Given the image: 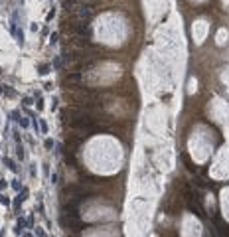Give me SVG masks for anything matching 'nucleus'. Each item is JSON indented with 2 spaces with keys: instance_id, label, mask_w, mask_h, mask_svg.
<instances>
[{
  "instance_id": "obj_15",
  "label": "nucleus",
  "mask_w": 229,
  "mask_h": 237,
  "mask_svg": "<svg viewBox=\"0 0 229 237\" xmlns=\"http://www.w3.org/2000/svg\"><path fill=\"white\" fill-rule=\"evenodd\" d=\"M57 36H59V34H57V32H55V34H51V44H57Z\"/></svg>"
},
{
  "instance_id": "obj_16",
  "label": "nucleus",
  "mask_w": 229,
  "mask_h": 237,
  "mask_svg": "<svg viewBox=\"0 0 229 237\" xmlns=\"http://www.w3.org/2000/svg\"><path fill=\"white\" fill-rule=\"evenodd\" d=\"M6 186H8V182H6V180H0V192H2Z\"/></svg>"
},
{
  "instance_id": "obj_13",
  "label": "nucleus",
  "mask_w": 229,
  "mask_h": 237,
  "mask_svg": "<svg viewBox=\"0 0 229 237\" xmlns=\"http://www.w3.org/2000/svg\"><path fill=\"white\" fill-rule=\"evenodd\" d=\"M12 188H14L16 192H20V190H22V184H20V180H14V182H12Z\"/></svg>"
},
{
  "instance_id": "obj_21",
  "label": "nucleus",
  "mask_w": 229,
  "mask_h": 237,
  "mask_svg": "<svg viewBox=\"0 0 229 237\" xmlns=\"http://www.w3.org/2000/svg\"><path fill=\"white\" fill-rule=\"evenodd\" d=\"M0 237H4V235H0Z\"/></svg>"
},
{
  "instance_id": "obj_2",
  "label": "nucleus",
  "mask_w": 229,
  "mask_h": 237,
  "mask_svg": "<svg viewBox=\"0 0 229 237\" xmlns=\"http://www.w3.org/2000/svg\"><path fill=\"white\" fill-rule=\"evenodd\" d=\"M28 188H22V190L18 192V196L14 198V212H20V206H22V203L26 202V198H28Z\"/></svg>"
},
{
  "instance_id": "obj_11",
  "label": "nucleus",
  "mask_w": 229,
  "mask_h": 237,
  "mask_svg": "<svg viewBox=\"0 0 229 237\" xmlns=\"http://www.w3.org/2000/svg\"><path fill=\"white\" fill-rule=\"evenodd\" d=\"M20 127H22V128H28V125H30V123H28V118H26V117H20Z\"/></svg>"
},
{
  "instance_id": "obj_8",
  "label": "nucleus",
  "mask_w": 229,
  "mask_h": 237,
  "mask_svg": "<svg viewBox=\"0 0 229 237\" xmlns=\"http://www.w3.org/2000/svg\"><path fill=\"white\" fill-rule=\"evenodd\" d=\"M16 156H18L20 160H24V148H22V144L18 142V148H16Z\"/></svg>"
},
{
  "instance_id": "obj_14",
  "label": "nucleus",
  "mask_w": 229,
  "mask_h": 237,
  "mask_svg": "<svg viewBox=\"0 0 229 237\" xmlns=\"http://www.w3.org/2000/svg\"><path fill=\"white\" fill-rule=\"evenodd\" d=\"M36 235H38V237H46V233H44V229H40V227H36Z\"/></svg>"
},
{
  "instance_id": "obj_7",
  "label": "nucleus",
  "mask_w": 229,
  "mask_h": 237,
  "mask_svg": "<svg viewBox=\"0 0 229 237\" xmlns=\"http://www.w3.org/2000/svg\"><path fill=\"white\" fill-rule=\"evenodd\" d=\"M0 203H2V206H10V203H12V202H10V198L8 196H4V194H0Z\"/></svg>"
},
{
  "instance_id": "obj_5",
  "label": "nucleus",
  "mask_w": 229,
  "mask_h": 237,
  "mask_svg": "<svg viewBox=\"0 0 229 237\" xmlns=\"http://www.w3.org/2000/svg\"><path fill=\"white\" fill-rule=\"evenodd\" d=\"M4 164H6V168H10L12 172H18V166H16V162L12 158H8V156H4Z\"/></svg>"
},
{
  "instance_id": "obj_19",
  "label": "nucleus",
  "mask_w": 229,
  "mask_h": 237,
  "mask_svg": "<svg viewBox=\"0 0 229 237\" xmlns=\"http://www.w3.org/2000/svg\"><path fill=\"white\" fill-rule=\"evenodd\" d=\"M69 237H77V235H69Z\"/></svg>"
},
{
  "instance_id": "obj_18",
  "label": "nucleus",
  "mask_w": 229,
  "mask_h": 237,
  "mask_svg": "<svg viewBox=\"0 0 229 237\" xmlns=\"http://www.w3.org/2000/svg\"><path fill=\"white\" fill-rule=\"evenodd\" d=\"M4 93V85H0V95H2Z\"/></svg>"
},
{
  "instance_id": "obj_1",
  "label": "nucleus",
  "mask_w": 229,
  "mask_h": 237,
  "mask_svg": "<svg viewBox=\"0 0 229 237\" xmlns=\"http://www.w3.org/2000/svg\"><path fill=\"white\" fill-rule=\"evenodd\" d=\"M59 225H61L63 229L75 231V233H79V231L83 229V221H81V217H79V213H67V212H63L59 215Z\"/></svg>"
},
{
  "instance_id": "obj_3",
  "label": "nucleus",
  "mask_w": 229,
  "mask_h": 237,
  "mask_svg": "<svg viewBox=\"0 0 229 237\" xmlns=\"http://www.w3.org/2000/svg\"><path fill=\"white\" fill-rule=\"evenodd\" d=\"M50 71H51V65H50V63H40V65H38V73H40V75H47Z\"/></svg>"
},
{
  "instance_id": "obj_10",
  "label": "nucleus",
  "mask_w": 229,
  "mask_h": 237,
  "mask_svg": "<svg viewBox=\"0 0 229 237\" xmlns=\"http://www.w3.org/2000/svg\"><path fill=\"white\" fill-rule=\"evenodd\" d=\"M44 146H46V150H51V148H54V141H51V138H46Z\"/></svg>"
},
{
  "instance_id": "obj_6",
  "label": "nucleus",
  "mask_w": 229,
  "mask_h": 237,
  "mask_svg": "<svg viewBox=\"0 0 229 237\" xmlns=\"http://www.w3.org/2000/svg\"><path fill=\"white\" fill-rule=\"evenodd\" d=\"M24 229H26V221H24V219H18V223H16V227H14L16 235H22Z\"/></svg>"
},
{
  "instance_id": "obj_17",
  "label": "nucleus",
  "mask_w": 229,
  "mask_h": 237,
  "mask_svg": "<svg viewBox=\"0 0 229 237\" xmlns=\"http://www.w3.org/2000/svg\"><path fill=\"white\" fill-rule=\"evenodd\" d=\"M20 237H34V235H32V233H22Z\"/></svg>"
},
{
  "instance_id": "obj_20",
  "label": "nucleus",
  "mask_w": 229,
  "mask_h": 237,
  "mask_svg": "<svg viewBox=\"0 0 229 237\" xmlns=\"http://www.w3.org/2000/svg\"><path fill=\"white\" fill-rule=\"evenodd\" d=\"M0 73H2V69H0Z\"/></svg>"
},
{
  "instance_id": "obj_9",
  "label": "nucleus",
  "mask_w": 229,
  "mask_h": 237,
  "mask_svg": "<svg viewBox=\"0 0 229 237\" xmlns=\"http://www.w3.org/2000/svg\"><path fill=\"white\" fill-rule=\"evenodd\" d=\"M2 95H6V97H14L16 95V91L14 89H10V87H6V85H4V93Z\"/></svg>"
},
{
  "instance_id": "obj_12",
  "label": "nucleus",
  "mask_w": 229,
  "mask_h": 237,
  "mask_svg": "<svg viewBox=\"0 0 229 237\" xmlns=\"http://www.w3.org/2000/svg\"><path fill=\"white\" fill-rule=\"evenodd\" d=\"M32 103H34V99H32V97H24V99H22V105L24 107H30Z\"/></svg>"
},
{
  "instance_id": "obj_4",
  "label": "nucleus",
  "mask_w": 229,
  "mask_h": 237,
  "mask_svg": "<svg viewBox=\"0 0 229 237\" xmlns=\"http://www.w3.org/2000/svg\"><path fill=\"white\" fill-rule=\"evenodd\" d=\"M81 79H83V71H77V73H71V75H69L67 81H69V83H77V81H81Z\"/></svg>"
}]
</instances>
